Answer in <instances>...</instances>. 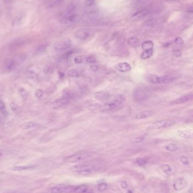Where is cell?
Here are the masks:
<instances>
[{"instance_id":"cell-10","label":"cell","mask_w":193,"mask_h":193,"mask_svg":"<svg viewBox=\"0 0 193 193\" xmlns=\"http://www.w3.org/2000/svg\"><path fill=\"white\" fill-rule=\"evenodd\" d=\"M187 181L183 178H178L173 183V187L174 190L177 191H180L183 190L184 188H185L187 186Z\"/></svg>"},{"instance_id":"cell-51","label":"cell","mask_w":193,"mask_h":193,"mask_svg":"<svg viewBox=\"0 0 193 193\" xmlns=\"http://www.w3.org/2000/svg\"><path fill=\"white\" fill-rule=\"evenodd\" d=\"M5 108V104L3 101H0V110H2Z\"/></svg>"},{"instance_id":"cell-16","label":"cell","mask_w":193,"mask_h":193,"mask_svg":"<svg viewBox=\"0 0 193 193\" xmlns=\"http://www.w3.org/2000/svg\"><path fill=\"white\" fill-rule=\"evenodd\" d=\"M177 134L179 137L188 139L190 138L191 137V133L190 131L186 129H179L177 132Z\"/></svg>"},{"instance_id":"cell-28","label":"cell","mask_w":193,"mask_h":193,"mask_svg":"<svg viewBox=\"0 0 193 193\" xmlns=\"http://www.w3.org/2000/svg\"><path fill=\"white\" fill-rule=\"evenodd\" d=\"M68 19L70 23H76V22H78V20H79V16H78V15L77 14H72L71 15H69Z\"/></svg>"},{"instance_id":"cell-43","label":"cell","mask_w":193,"mask_h":193,"mask_svg":"<svg viewBox=\"0 0 193 193\" xmlns=\"http://www.w3.org/2000/svg\"><path fill=\"white\" fill-rule=\"evenodd\" d=\"M172 54L176 57H179L181 56L182 54L181 51L178 50H174L172 52Z\"/></svg>"},{"instance_id":"cell-15","label":"cell","mask_w":193,"mask_h":193,"mask_svg":"<svg viewBox=\"0 0 193 193\" xmlns=\"http://www.w3.org/2000/svg\"><path fill=\"white\" fill-rule=\"evenodd\" d=\"M17 65L18 64L15 59L10 58L5 62V68L9 71H12L16 68Z\"/></svg>"},{"instance_id":"cell-5","label":"cell","mask_w":193,"mask_h":193,"mask_svg":"<svg viewBox=\"0 0 193 193\" xmlns=\"http://www.w3.org/2000/svg\"><path fill=\"white\" fill-rule=\"evenodd\" d=\"M174 122L173 121L165 119L157 121V122L152 123V124L150 127L151 129H161L167 128L170 127L174 125Z\"/></svg>"},{"instance_id":"cell-37","label":"cell","mask_w":193,"mask_h":193,"mask_svg":"<svg viewBox=\"0 0 193 193\" xmlns=\"http://www.w3.org/2000/svg\"><path fill=\"white\" fill-rule=\"evenodd\" d=\"M94 3H95V0H85L84 2V5L86 8L91 7L94 5Z\"/></svg>"},{"instance_id":"cell-9","label":"cell","mask_w":193,"mask_h":193,"mask_svg":"<svg viewBox=\"0 0 193 193\" xmlns=\"http://www.w3.org/2000/svg\"><path fill=\"white\" fill-rule=\"evenodd\" d=\"M154 114V111L152 110H145L134 114L133 116V118L136 120L145 119L148 118L152 116Z\"/></svg>"},{"instance_id":"cell-42","label":"cell","mask_w":193,"mask_h":193,"mask_svg":"<svg viewBox=\"0 0 193 193\" xmlns=\"http://www.w3.org/2000/svg\"><path fill=\"white\" fill-rule=\"evenodd\" d=\"M175 43H176L177 45H181L183 44V40L181 39V37H177L176 39L174 40Z\"/></svg>"},{"instance_id":"cell-35","label":"cell","mask_w":193,"mask_h":193,"mask_svg":"<svg viewBox=\"0 0 193 193\" xmlns=\"http://www.w3.org/2000/svg\"><path fill=\"white\" fill-rule=\"evenodd\" d=\"M161 169L163 170L164 172L166 173H169L172 171L171 168L170 167V166L168 164H164L161 166Z\"/></svg>"},{"instance_id":"cell-13","label":"cell","mask_w":193,"mask_h":193,"mask_svg":"<svg viewBox=\"0 0 193 193\" xmlns=\"http://www.w3.org/2000/svg\"><path fill=\"white\" fill-rule=\"evenodd\" d=\"M115 68L121 72H127L131 71V66L127 62H122L116 65Z\"/></svg>"},{"instance_id":"cell-14","label":"cell","mask_w":193,"mask_h":193,"mask_svg":"<svg viewBox=\"0 0 193 193\" xmlns=\"http://www.w3.org/2000/svg\"><path fill=\"white\" fill-rule=\"evenodd\" d=\"M174 79V77L170 75L159 77L157 76L156 84H167V83L172 81Z\"/></svg>"},{"instance_id":"cell-31","label":"cell","mask_w":193,"mask_h":193,"mask_svg":"<svg viewBox=\"0 0 193 193\" xmlns=\"http://www.w3.org/2000/svg\"><path fill=\"white\" fill-rule=\"evenodd\" d=\"M165 149L166 150H167L168 151L170 152H173L176 151L178 148H177V146L176 145L173 144V143H170V144L166 146Z\"/></svg>"},{"instance_id":"cell-32","label":"cell","mask_w":193,"mask_h":193,"mask_svg":"<svg viewBox=\"0 0 193 193\" xmlns=\"http://www.w3.org/2000/svg\"><path fill=\"white\" fill-rule=\"evenodd\" d=\"M68 74L69 76L72 77H77L79 76V73L77 70L75 69H71L68 72Z\"/></svg>"},{"instance_id":"cell-1","label":"cell","mask_w":193,"mask_h":193,"mask_svg":"<svg viewBox=\"0 0 193 193\" xmlns=\"http://www.w3.org/2000/svg\"><path fill=\"white\" fill-rule=\"evenodd\" d=\"M125 101V96L123 94L116 96L113 100L102 105L100 110L102 111H111L116 109L124 104Z\"/></svg>"},{"instance_id":"cell-8","label":"cell","mask_w":193,"mask_h":193,"mask_svg":"<svg viewBox=\"0 0 193 193\" xmlns=\"http://www.w3.org/2000/svg\"><path fill=\"white\" fill-rule=\"evenodd\" d=\"M75 189L73 186H58L57 187H51L49 189L50 193H67L72 191Z\"/></svg>"},{"instance_id":"cell-41","label":"cell","mask_w":193,"mask_h":193,"mask_svg":"<svg viewBox=\"0 0 193 193\" xmlns=\"http://www.w3.org/2000/svg\"><path fill=\"white\" fill-rule=\"evenodd\" d=\"M35 95L38 98H41L42 95H43V91H42L41 89H37L35 91Z\"/></svg>"},{"instance_id":"cell-21","label":"cell","mask_w":193,"mask_h":193,"mask_svg":"<svg viewBox=\"0 0 193 193\" xmlns=\"http://www.w3.org/2000/svg\"><path fill=\"white\" fill-rule=\"evenodd\" d=\"M36 125V124L34 122H28L22 124L21 125V128L24 130L28 129H30V128H32L35 127Z\"/></svg>"},{"instance_id":"cell-18","label":"cell","mask_w":193,"mask_h":193,"mask_svg":"<svg viewBox=\"0 0 193 193\" xmlns=\"http://www.w3.org/2000/svg\"><path fill=\"white\" fill-rule=\"evenodd\" d=\"M189 100H190V97H188L187 96H182V97L178 98V99L174 100L173 101H172L170 103V104L171 105H175L183 104V103L187 102Z\"/></svg>"},{"instance_id":"cell-23","label":"cell","mask_w":193,"mask_h":193,"mask_svg":"<svg viewBox=\"0 0 193 193\" xmlns=\"http://www.w3.org/2000/svg\"><path fill=\"white\" fill-rule=\"evenodd\" d=\"M101 106H102L101 104H98V103H94V104H92L89 105V106L87 107V109H88L90 111H95L96 110H100Z\"/></svg>"},{"instance_id":"cell-52","label":"cell","mask_w":193,"mask_h":193,"mask_svg":"<svg viewBox=\"0 0 193 193\" xmlns=\"http://www.w3.org/2000/svg\"><path fill=\"white\" fill-rule=\"evenodd\" d=\"M170 42H167V43H165L163 44V46L165 47V48H166V47H168L169 45H170Z\"/></svg>"},{"instance_id":"cell-46","label":"cell","mask_w":193,"mask_h":193,"mask_svg":"<svg viewBox=\"0 0 193 193\" xmlns=\"http://www.w3.org/2000/svg\"><path fill=\"white\" fill-rule=\"evenodd\" d=\"M44 73H45L46 74H48V73H50L52 72L53 71V69L52 68H51L50 67H46L44 69Z\"/></svg>"},{"instance_id":"cell-55","label":"cell","mask_w":193,"mask_h":193,"mask_svg":"<svg viewBox=\"0 0 193 193\" xmlns=\"http://www.w3.org/2000/svg\"><path fill=\"white\" fill-rule=\"evenodd\" d=\"M188 12H190V13H193V8L192 9H191L188 10Z\"/></svg>"},{"instance_id":"cell-24","label":"cell","mask_w":193,"mask_h":193,"mask_svg":"<svg viewBox=\"0 0 193 193\" xmlns=\"http://www.w3.org/2000/svg\"><path fill=\"white\" fill-rule=\"evenodd\" d=\"M91 167H90L89 165H75L71 168L69 170H72V171H75V172H78L80 170H81L82 169H86V168H88Z\"/></svg>"},{"instance_id":"cell-33","label":"cell","mask_w":193,"mask_h":193,"mask_svg":"<svg viewBox=\"0 0 193 193\" xmlns=\"http://www.w3.org/2000/svg\"><path fill=\"white\" fill-rule=\"evenodd\" d=\"M26 59V56L24 55H20L19 56H18L17 58H15V60H16V62L18 64H21L22 63H23V62L25 61V60Z\"/></svg>"},{"instance_id":"cell-57","label":"cell","mask_w":193,"mask_h":193,"mask_svg":"<svg viewBox=\"0 0 193 193\" xmlns=\"http://www.w3.org/2000/svg\"><path fill=\"white\" fill-rule=\"evenodd\" d=\"M9 1H10V0H5V2H6V1L9 2Z\"/></svg>"},{"instance_id":"cell-25","label":"cell","mask_w":193,"mask_h":193,"mask_svg":"<svg viewBox=\"0 0 193 193\" xmlns=\"http://www.w3.org/2000/svg\"><path fill=\"white\" fill-rule=\"evenodd\" d=\"M128 44L131 46H135L138 44V40L136 37H131L128 40Z\"/></svg>"},{"instance_id":"cell-38","label":"cell","mask_w":193,"mask_h":193,"mask_svg":"<svg viewBox=\"0 0 193 193\" xmlns=\"http://www.w3.org/2000/svg\"><path fill=\"white\" fill-rule=\"evenodd\" d=\"M137 163L140 166L142 167L146 164V161L143 158H138L137 159Z\"/></svg>"},{"instance_id":"cell-58","label":"cell","mask_w":193,"mask_h":193,"mask_svg":"<svg viewBox=\"0 0 193 193\" xmlns=\"http://www.w3.org/2000/svg\"><path fill=\"white\" fill-rule=\"evenodd\" d=\"M1 118H0V123H1Z\"/></svg>"},{"instance_id":"cell-30","label":"cell","mask_w":193,"mask_h":193,"mask_svg":"<svg viewBox=\"0 0 193 193\" xmlns=\"http://www.w3.org/2000/svg\"><path fill=\"white\" fill-rule=\"evenodd\" d=\"M19 92L23 100H26L27 98L28 94L27 91L25 89L22 87H20L19 89Z\"/></svg>"},{"instance_id":"cell-19","label":"cell","mask_w":193,"mask_h":193,"mask_svg":"<svg viewBox=\"0 0 193 193\" xmlns=\"http://www.w3.org/2000/svg\"><path fill=\"white\" fill-rule=\"evenodd\" d=\"M153 54V49L144 50L141 54V58L142 59H146L150 58Z\"/></svg>"},{"instance_id":"cell-50","label":"cell","mask_w":193,"mask_h":193,"mask_svg":"<svg viewBox=\"0 0 193 193\" xmlns=\"http://www.w3.org/2000/svg\"><path fill=\"white\" fill-rule=\"evenodd\" d=\"M144 140V138L143 137H138L136 139L135 143H140Z\"/></svg>"},{"instance_id":"cell-56","label":"cell","mask_w":193,"mask_h":193,"mask_svg":"<svg viewBox=\"0 0 193 193\" xmlns=\"http://www.w3.org/2000/svg\"><path fill=\"white\" fill-rule=\"evenodd\" d=\"M167 1H174V0H166Z\"/></svg>"},{"instance_id":"cell-34","label":"cell","mask_w":193,"mask_h":193,"mask_svg":"<svg viewBox=\"0 0 193 193\" xmlns=\"http://www.w3.org/2000/svg\"><path fill=\"white\" fill-rule=\"evenodd\" d=\"M86 62L87 63L93 64L96 62V59L93 55H89L86 58Z\"/></svg>"},{"instance_id":"cell-7","label":"cell","mask_w":193,"mask_h":193,"mask_svg":"<svg viewBox=\"0 0 193 193\" xmlns=\"http://www.w3.org/2000/svg\"><path fill=\"white\" fill-rule=\"evenodd\" d=\"M89 156H90V155L87 154H85V153L76 154V155H73L67 157L65 160L68 163H75L79 162L80 161L84 160L87 158H89Z\"/></svg>"},{"instance_id":"cell-40","label":"cell","mask_w":193,"mask_h":193,"mask_svg":"<svg viewBox=\"0 0 193 193\" xmlns=\"http://www.w3.org/2000/svg\"><path fill=\"white\" fill-rule=\"evenodd\" d=\"M179 160L184 165H188L189 164V161H188L187 158L185 156H182L179 158Z\"/></svg>"},{"instance_id":"cell-17","label":"cell","mask_w":193,"mask_h":193,"mask_svg":"<svg viewBox=\"0 0 193 193\" xmlns=\"http://www.w3.org/2000/svg\"><path fill=\"white\" fill-rule=\"evenodd\" d=\"M24 43V41L22 39H17L13 41L10 45V48L12 50H15L19 48H21Z\"/></svg>"},{"instance_id":"cell-6","label":"cell","mask_w":193,"mask_h":193,"mask_svg":"<svg viewBox=\"0 0 193 193\" xmlns=\"http://www.w3.org/2000/svg\"><path fill=\"white\" fill-rule=\"evenodd\" d=\"M133 96L137 101H143L148 98L147 92L143 87H136L133 92Z\"/></svg>"},{"instance_id":"cell-47","label":"cell","mask_w":193,"mask_h":193,"mask_svg":"<svg viewBox=\"0 0 193 193\" xmlns=\"http://www.w3.org/2000/svg\"><path fill=\"white\" fill-rule=\"evenodd\" d=\"M73 52V50H70L69 51H67V52L64 54V57L65 58H68L72 55V54Z\"/></svg>"},{"instance_id":"cell-48","label":"cell","mask_w":193,"mask_h":193,"mask_svg":"<svg viewBox=\"0 0 193 193\" xmlns=\"http://www.w3.org/2000/svg\"><path fill=\"white\" fill-rule=\"evenodd\" d=\"M46 48V45H41L40 46L39 48L37 49V52L38 53H41L42 51H44Z\"/></svg>"},{"instance_id":"cell-4","label":"cell","mask_w":193,"mask_h":193,"mask_svg":"<svg viewBox=\"0 0 193 193\" xmlns=\"http://www.w3.org/2000/svg\"><path fill=\"white\" fill-rule=\"evenodd\" d=\"M69 100V96L67 94H64L51 103L50 106L53 109H57L66 105Z\"/></svg>"},{"instance_id":"cell-45","label":"cell","mask_w":193,"mask_h":193,"mask_svg":"<svg viewBox=\"0 0 193 193\" xmlns=\"http://www.w3.org/2000/svg\"><path fill=\"white\" fill-rule=\"evenodd\" d=\"M10 109H12V110L13 111H17L18 109L17 106L15 104H14V103H12V104H10Z\"/></svg>"},{"instance_id":"cell-29","label":"cell","mask_w":193,"mask_h":193,"mask_svg":"<svg viewBox=\"0 0 193 193\" xmlns=\"http://www.w3.org/2000/svg\"><path fill=\"white\" fill-rule=\"evenodd\" d=\"M33 167V166H15L12 168V169L15 171H19V170H23L28 169H31Z\"/></svg>"},{"instance_id":"cell-26","label":"cell","mask_w":193,"mask_h":193,"mask_svg":"<svg viewBox=\"0 0 193 193\" xmlns=\"http://www.w3.org/2000/svg\"><path fill=\"white\" fill-rule=\"evenodd\" d=\"M93 169H91V167L86 168V169H82L81 170L78 172V174L81 175V176H87V175L90 174L92 172H93Z\"/></svg>"},{"instance_id":"cell-20","label":"cell","mask_w":193,"mask_h":193,"mask_svg":"<svg viewBox=\"0 0 193 193\" xmlns=\"http://www.w3.org/2000/svg\"><path fill=\"white\" fill-rule=\"evenodd\" d=\"M154 44L152 41L150 40L143 42L142 44V48L144 50H150V49H153Z\"/></svg>"},{"instance_id":"cell-22","label":"cell","mask_w":193,"mask_h":193,"mask_svg":"<svg viewBox=\"0 0 193 193\" xmlns=\"http://www.w3.org/2000/svg\"><path fill=\"white\" fill-rule=\"evenodd\" d=\"M37 72H36L34 69L31 68V69H27V70L26 71V75L28 78H31V79H34L37 76Z\"/></svg>"},{"instance_id":"cell-11","label":"cell","mask_w":193,"mask_h":193,"mask_svg":"<svg viewBox=\"0 0 193 193\" xmlns=\"http://www.w3.org/2000/svg\"><path fill=\"white\" fill-rule=\"evenodd\" d=\"M110 94L109 92L105 91H96L94 93V97L95 99L101 101H106L110 98Z\"/></svg>"},{"instance_id":"cell-53","label":"cell","mask_w":193,"mask_h":193,"mask_svg":"<svg viewBox=\"0 0 193 193\" xmlns=\"http://www.w3.org/2000/svg\"><path fill=\"white\" fill-rule=\"evenodd\" d=\"M4 154V151H2V150H0V158H1V157H2V156H3Z\"/></svg>"},{"instance_id":"cell-49","label":"cell","mask_w":193,"mask_h":193,"mask_svg":"<svg viewBox=\"0 0 193 193\" xmlns=\"http://www.w3.org/2000/svg\"><path fill=\"white\" fill-rule=\"evenodd\" d=\"M120 185H121V187H122L123 188H124V189H125V188H127L128 187V184L125 181L121 182Z\"/></svg>"},{"instance_id":"cell-2","label":"cell","mask_w":193,"mask_h":193,"mask_svg":"<svg viewBox=\"0 0 193 193\" xmlns=\"http://www.w3.org/2000/svg\"><path fill=\"white\" fill-rule=\"evenodd\" d=\"M94 32L90 28H81L76 31L75 36L78 39L86 40L89 39L94 35Z\"/></svg>"},{"instance_id":"cell-36","label":"cell","mask_w":193,"mask_h":193,"mask_svg":"<svg viewBox=\"0 0 193 193\" xmlns=\"http://www.w3.org/2000/svg\"><path fill=\"white\" fill-rule=\"evenodd\" d=\"M107 185L106 183H100L99 185H98V190L100 191H104L106 190L107 188Z\"/></svg>"},{"instance_id":"cell-3","label":"cell","mask_w":193,"mask_h":193,"mask_svg":"<svg viewBox=\"0 0 193 193\" xmlns=\"http://www.w3.org/2000/svg\"><path fill=\"white\" fill-rule=\"evenodd\" d=\"M73 45L72 40L69 39H65L60 40L55 44L54 49L58 51H63L70 49Z\"/></svg>"},{"instance_id":"cell-54","label":"cell","mask_w":193,"mask_h":193,"mask_svg":"<svg viewBox=\"0 0 193 193\" xmlns=\"http://www.w3.org/2000/svg\"><path fill=\"white\" fill-rule=\"evenodd\" d=\"M126 193H133V191H132L131 190H128L127 191Z\"/></svg>"},{"instance_id":"cell-12","label":"cell","mask_w":193,"mask_h":193,"mask_svg":"<svg viewBox=\"0 0 193 193\" xmlns=\"http://www.w3.org/2000/svg\"><path fill=\"white\" fill-rule=\"evenodd\" d=\"M150 13V11L146 9H142L138 11L137 12L134 13V14L133 15V16L131 17V19L133 21H137V20H140L149 14Z\"/></svg>"},{"instance_id":"cell-39","label":"cell","mask_w":193,"mask_h":193,"mask_svg":"<svg viewBox=\"0 0 193 193\" xmlns=\"http://www.w3.org/2000/svg\"><path fill=\"white\" fill-rule=\"evenodd\" d=\"M74 62L76 64H81L83 62V57L82 56H77L74 58Z\"/></svg>"},{"instance_id":"cell-44","label":"cell","mask_w":193,"mask_h":193,"mask_svg":"<svg viewBox=\"0 0 193 193\" xmlns=\"http://www.w3.org/2000/svg\"><path fill=\"white\" fill-rule=\"evenodd\" d=\"M90 69L91 70L93 71V72H95L98 71V69H99V67H98L97 65H95V64H93V65H91L90 66Z\"/></svg>"},{"instance_id":"cell-27","label":"cell","mask_w":193,"mask_h":193,"mask_svg":"<svg viewBox=\"0 0 193 193\" xmlns=\"http://www.w3.org/2000/svg\"><path fill=\"white\" fill-rule=\"evenodd\" d=\"M87 187L86 185H82L78 186L77 188H75L74 191L76 193H84L87 191Z\"/></svg>"}]
</instances>
